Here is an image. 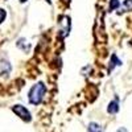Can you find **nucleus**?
Masks as SVG:
<instances>
[{"mask_svg": "<svg viewBox=\"0 0 132 132\" xmlns=\"http://www.w3.org/2000/svg\"><path fill=\"white\" fill-rule=\"evenodd\" d=\"M46 93V87L42 82L36 83L29 91V102L32 104H40L44 99V95Z\"/></svg>", "mask_w": 132, "mask_h": 132, "instance_id": "nucleus-1", "label": "nucleus"}, {"mask_svg": "<svg viewBox=\"0 0 132 132\" xmlns=\"http://www.w3.org/2000/svg\"><path fill=\"white\" fill-rule=\"evenodd\" d=\"M12 111H13L20 119H23L24 122H27V123L32 120L30 112L28 111V110H27L24 106H21V104H15V106L12 107Z\"/></svg>", "mask_w": 132, "mask_h": 132, "instance_id": "nucleus-2", "label": "nucleus"}, {"mask_svg": "<svg viewBox=\"0 0 132 132\" xmlns=\"http://www.w3.org/2000/svg\"><path fill=\"white\" fill-rule=\"evenodd\" d=\"M107 112L108 114H118L119 112V102L118 101L110 102L107 106Z\"/></svg>", "mask_w": 132, "mask_h": 132, "instance_id": "nucleus-3", "label": "nucleus"}, {"mask_svg": "<svg viewBox=\"0 0 132 132\" xmlns=\"http://www.w3.org/2000/svg\"><path fill=\"white\" fill-rule=\"evenodd\" d=\"M87 132H102V127L99 126L98 123L91 122L89 124V127H87Z\"/></svg>", "mask_w": 132, "mask_h": 132, "instance_id": "nucleus-4", "label": "nucleus"}, {"mask_svg": "<svg viewBox=\"0 0 132 132\" xmlns=\"http://www.w3.org/2000/svg\"><path fill=\"white\" fill-rule=\"evenodd\" d=\"M122 62H120L119 60H118V57L115 56V54H112L111 56V61H110V66H108V70H112V68L114 66H118V65H120Z\"/></svg>", "mask_w": 132, "mask_h": 132, "instance_id": "nucleus-5", "label": "nucleus"}, {"mask_svg": "<svg viewBox=\"0 0 132 132\" xmlns=\"http://www.w3.org/2000/svg\"><path fill=\"white\" fill-rule=\"evenodd\" d=\"M119 0H111L110 2V11H114L115 8H119Z\"/></svg>", "mask_w": 132, "mask_h": 132, "instance_id": "nucleus-6", "label": "nucleus"}, {"mask_svg": "<svg viewBox=\"0 0 132 132\" xmlns=\"http://www.w3.org/2000/svg\"><path fill=\"white\" fill-rule=\"evenodd\" d=\"M124 8L127 11H132V0H124Z\"/></svg>", "mask_w": 132, "mask_h": 132, "instance_id": "nucleus-7", "label": "nucleus"}, {"mask_svg": "<svg viewBox=\"0 0 132 132\" xmlns=\"http://www.w3.org/2000/svg\"><path fill=\"white\" fill-rule=\"evenodd\" d=\"M5 17H7V12H5L4 9H2V8H0V24H2L3 21L5 20Z\"/></svg>", "mask_w": 132, "mask_h": 132, "instance_id": "nucleus-8", "label": "nucleus"}, {"mask_svg": "<svg viewBox=\"0 0 132 132\" xmlns=\"http://www.w3.org/2000/svg\"><path fill=\"white\" fill-rule=\"evenodd\" d=\"M118 132H127V129H126V128H119Z\"/></svg>", "mask_w": 132, "mask_h": 132, "instance_id": "nucleus-9", "label": "nucleus"}, {"mask_svg": "<svg viewBox=\"0 0 132 132\" xmlns=\"http://www.w3.org/2000/svg\"><path fill=\"white\" fill-rule=\"evenodd\" d=\"M20 2H21V3H25V2H27V0H20Z\"/></svg>", "mask_w": 132, "mask_h": 132, "instance_id": "nucleus-10", "label": "nucleus"}, {"mask_svg": "<svg viewBox=\"0 0 132 132\" xmlns=\"http://www.w3.org/2000/svg\"><path fill=\"white\" fill-rule=\"evenodd\" d=\"M46 2H48V3H50V0H46Z\"/></svg>", "mask_w": 132, "mask_h": 132, "instance_id": "nucleus-11", "label": "nucleus"}]
</instances>
